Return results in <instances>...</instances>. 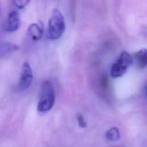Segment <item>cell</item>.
<instances>
[{"label": "cell", "mask_w": 147, "mask_h": 147, "mask_svg": "<svg viewBox=\"0 0 147 147\" xmlns=\"http://www.w3.org/2000/svg\"><path fill=\"white\" fill-rule=\"evenodd\" d=\"M55 100V90L51 82L45 80L40 87V97L37 104V110L40 113L49 111L53 107Z\"/></svg>", "instance_id": "obj_1"}, {"label": "cell", "mask_w": 147, "mask_h": 147, "mask_svg": "<svg viewBox=\"0 0 147 147\" xmlns=\"http://www.w3.org/2000/svg\"><path fill=\"white\" fill-rule=\"evenodd\" d=\"M65 30V22L61 11L53 9L48 22V37L52 40L59 38Z\"/></svg>", "instance_id": "obj_2"}, {"label": "cell", "mask_w": 147, "mask_h": 147, "mask_svg": "<svg viewBox=\"0 0 147 147\" xmlns=\"http://www.w3.org/2000/svg\"><path fill=\"white\" fill-rule=\"evenodd\" d=\"M133 62V57L129 53L126 51L121 52L118 59L111 67L110 74L111 76L116 78L122 76L131 65Z\"/></svg>", "instance_id": "obj_3"}, {"label": "cell", "mask_w": 147, "mask_h": 147, "mask_svg": "<svg viewBox=\"0 0 147 147\" xmlns=\"http://www.w3.org/2000/svg\"><path fill=\"white\" fill-rule=\"evenodd\" d=\"M33 80V71L28 62H25L22 65V70L18 83V88L20 91L27 90L31 85Z\"/></svg>", "instance_id": "obj_4"}, {"label": "cell", "mask_w": 147, "mask_h": 147, "mask_svg": "<svg viewBox=\"0 0 147 147\" xmlns=\"http://www.w3.org/2000/svg\"><path fill=\"white\" fill-rule=\"evenodd\" d=\"M20 25V17L17 11L10 12L7 17V23L6 25V30L7 32H14L17 30Z\"/></svg>", "instance_id": "obj_5"}, {"label": "cell", "mask_w": 147, "mask_h": 147, "mask_svg": "<svg viewBox=\"0 0 147 147\" xmlns=\"http://www.w3.org/2000/svg\"><path fill=\"white\" fill-rule=\"evenodd\" d=\"M44 32L43 24L42 22L39 24L33 23L28 27L27 33L30 38L34 41L39 40L42 36Z\"/></svg>", "instance_id": "obj_6"}, {"label": "cell", "mask_w": 147, "mask_h": 147, "mask_svg": "<svg viewBox=\"0 0 147 147\" xmlns=\"http://www.w3.org/2000/svg\"><path fill=\"white\" fill-rule=\"evenodd\" d=\"M134 57L137 66L140 68H145L147 64V51L145 48H142L134 54Z\"/></svg>", "instance_id": "obj_7"}, {"label": "cell", "mask_w": 147, "mask_h": 147, "mask_svg": "<svg viewBox=\"0 0 147 147\" xmlns=\"http://www.w3.org/2000/svg\"><path fill=\"white\" fill-rule=\"evenodd\" d=\"M106 138L111 141H117L119 138V131L117 127H113L110 129L106 133Z\"/></svg>", "instance_id": "obj_8"}, {"label": "cell", "mask_w": 147, "mask_h": 147, "mask_svg": "<svg viewBox=\"0 0 147 147\" xmlns=\"http://www.w3.org/2000/svg\"><path fill=\"white\" fill-rule=\"evenodd\" d=\"M13 4L14 6L18 9H23L24 8L28 3L30 2L29 0H16L14 1Z\"/></svg>", "instance_id": "obj_9"}, {"label": "cell", "mask_w": 147, "mask_h": 147, "mask_svg": "<svg viewBox=\"0 0 147 147\" xmlns=\"http://www.w3.org/2000/svg\"><path fill=\"white\" fill-rule=\"evenodd\" d=\"M76 118L78 120V124L80 127H85L86 126V123L83 117L79 113H78L76 115Z\"/></svg>", "instance_id": "obj_10"}, {"label": "cell", "mask_w": 147, "mask_h": 147, "mask_svg": "<svg viewBox=\"0 0 147 147\" xmlns=\"http://www.w3.org/2000/svg\"><path fill=\"white\" fill-rule=\"evenodd\" d=\"M118 147H123V146H118Z\"/></svg>", "instance_id": "obj_11"}]
</instances>
